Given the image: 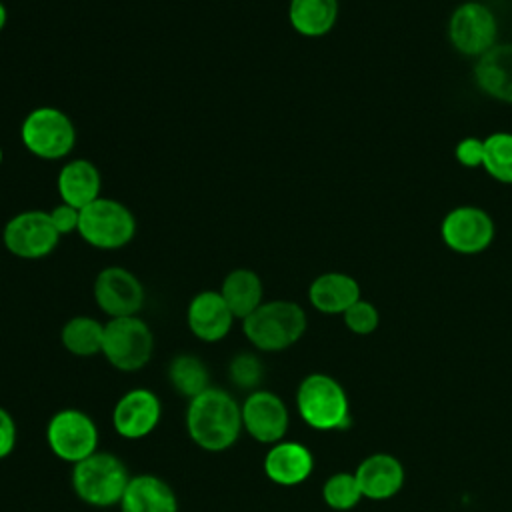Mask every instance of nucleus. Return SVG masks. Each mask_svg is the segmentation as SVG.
I'll use <instances>...</instances> for the list:
<instances>
[{
  "instance_id": "obj_1",
  "label": "nucleus",
  "mask_w": 512,
  "mask_h": 512,
  "mask_svg": "<svg viewBox=\"0 0 512 512\" xmlns=\"http://www.w3.org/2000/svg\"><path fill=\"white\" fill-rule=\"evenodd\" d=\"M186 432L206 452H224L236 444L242 428L240 404L222 388L210 386L188 400Z\"/></svg>"
},
{
  "instance_id": "obj_2",
  "label": "nucleus",
  "mask_w": 512,
  "mask_h": 512,
  "mask_svg": "<svg viewBox=\"0 0 512 512\" xmlns=\"http://www.w3.org/2000/svg\"><path fill=\"white\" fill-rule=\"evenodd\" d=\"M306 324V312L300 304L292 300H268L242 320V332L256 350L280 352L302 338Z\"/></svg>"
},
{
  "instance_id": "obj_3",
  "label": "nucleus",
  "mask_w": 512,
  "mask_h": 512,
  "mask_svg": "<svg viewBox=\"0 0 512 512\" xmlns=\"http://www.w3.org/2000/svg\"><path fill=\"white\" fill-rule=\"evenodd\" d=\"M74 494L94 508H110L120 504L130 482L124 462L110 452H94L88 458L72 464Z\"/></svg>"
},
{
  "instance_id": "obj_4",
  "label": "nucleus",
  "mask_w": 512,
  "mask_h": 512,
  "mask_svg": "<svg viewBox=\"0 0 512 512\" xmlns=\"http://www.w3.org/2000/svg\"><path fill=\"white\" fill-rule=\"evenodd\" d=\"M300 418L316 430H342L350 424L344 388L328 374L306 376L296 390Z\"/></svg>"
},
{
  "instance_id": "obj_5",
  "label": "nucleus",
  "mask_w": 512,
  "mask_h": 512,
  "mask_svg": "<svg viewBox=\"0 0 512 512\" xmlns=\"http://www.w3.org/2000/svg\"><path fill=\"white\" fill-rule=\"evenodd\" d=\"M80 238L98 250H120L136 236L132 210L116 198L100 196L80 210Z\"/></svg>"
},
{
  "instance_id": "obj_6",
  "label": "nucleus",
  "mask_w": 512,
  "mask_h": 512,
  "mask_svg": "<svg viewBox=\"0 0 512 512\" xmlns=\"http://www.w3.org/2000/svg\"><path fill=\"white\" fill-rule=\"evenodd\" d=\"M24 148L40 160L66 158L76 146V128L66 112L54 106H38L26 114L20 126Z\"/></svg>"
},
{
  "instance_id": "obj_7",
  "label": "nucleus",
  "mask_w": 512,
  "mask_h": 512,
  "mask_svg": "<svg viewBox=\"0 0 512 512\" xmlns=\"http://www.w3.org/2000/svg\"><path fill=\"white\" fill-rule=\"evenodd\" d=\"M102 354L116 370L138 372L154 354V334L140 316L110 318L104 324Z\"/></svg>"
},
{
  "instance_id": "obj_8",
  "label": "nucleus",
  "mask_w": 512,
  "mask_h": 512,
  "mask_svg": "<svg viewBox=\"0 0 512 512\" xmlns=\"http://www.w3.org/2000/svg\"><path fill=\"white\" fill-rule=\"evenodd\" d=\"M46 444L64 462L76 464L98 452V426L78 408H62L46 424Z\"/></svg>"
},
{
  "instance_id": "obj_9",
  "label": "nucleus",
  "mask_w": 512,
  "mask_h": 512,
  "mask_svg": "<svg viewBox=\"0 0 512 512\" xmlns=\"http://www.w3.org/2000/svg\"><path fill=\"white\" fill-rule=\"evenodd\" d=\"M448 40L458 54L480 58L498 44L496 14L476 0L458 4L448 18Z\"/></svg>"
},
{
  "instance_id": "obj_10",
  "label": "nucleus",
  "mask_w": 512,
  "mask_h": 512,
  "mask_svg": "<svg viewBox=\"0 0 512 512\" xmlns=\"http://www.w3.org/2000/svg\"><path fill=\"white\" fill-rule=\"evenodd\" d=\"M46 210H24L14 214L2 230L4 248L22 260H40L52 254L60 242Z\"/></svg>"
},
{
  "instance_id": "obj_11",
  "label": "nucleus",
  "mask_w": 512,
  "mask_h": 512,
  "mask_svg": "<svg viewBox=\"0 0 512 512\" xmlns=\"http://www.w3.org/2000/svg\"><path fill=\"white\" fill-rule=\"evenodd\" d=\"M496 236L492 216L478 206H456L442 218L440 238L456 254L474 256L490 248Z\"/></svg>"
},
{
  "instance_id": "obj_12",
  "label": "nucleus",
  "mask_w": 512,
  "mask_h": 512,
  "mask_svg": "<svg viewBox=\"0 0 512 512\" xmlns=\"http://www.w3.org/2000/svg\"><path fill=\"white\" fill-rule=\"evenodd\" d=\"M94 300L108 318L138 316L144 306V286L134 272L122 266H106L94 278Z\"/></svg>"
},
{
  "instance_id": "obj_13",
  "label": "nucleus",
  "mask_w": 512,
  "mask_h": 512,
  "mask_svg": "<svg viewBox=\"0 0 512 512\" xmlns=\"http://www.w3.org/2000/svg\"><path fill=\"white\" fill-rule=\"evenodd\" d=\"M242 428L260 444H276L288 430V408L270 390H254L240 404Z\"/></svg>"
},
{
  "instance_id": "obj_14",
  "label": "nucleus",
  "mask_w": 512,
  "mask_h": 512,
  "mask_svg": "<svg viewBox=\"0 0 512 512\" xmlns=\"http://www.w3.org/2000/svg\"><path fill=\"white\" fill-rule=\"evenodd\" d=\"M162 416L160 398L148 388H132L122 394L112 408V426L126 440L150 436Z\"/></svg>"
},
{
  "instance_id": "obj_15",
  "label": "nucleus",
  "mask_w": 512,
  "mask_h": 512,
  "mask_svg": "<svg viewBox=\"0 0 512 512\" xmlns=\"http://www.w3.org/2000/svg\"><path fill=\"white\" fill-rule=\"evenodd\" d=\"M234 320L236 318L220 290H202L194 294L186 308L188 328L202 342L224 340L230 334Z\"/></svg>"
},
{
  "instance_id": "obj_16",
  "label": "nucleus",
  "mask_w": 512,
  "mask_h": 512,
  "mask_svg": "<svg viewBox=\"0 0 512 512\" xmlns=\"http://www.w3.org/2000/svg\"><path fill=\"white\" fill-rule=\"evenodd\" d=\"M474 82L492 100L512 104V44L498 42L476 58Z\"/></svg>"
},
{
  "instance_id": "obj_17",
  "label": "nucleus",
  "mask_w": 512,
  "mask_h": 512,
  "mask_svg": "<svg viewBox=\"0 0 512 512\" xmlns=\"http://www.w3.org/2000/svg\"><path fill=\"white\" fill-rule=\"evenodd\" d=\"M314 468L310 450L300 442L280 440L264 456V474L278 486H296L304 482Z\"/></svg>"
},
{
  "instance_id": "obj_18",
  "label": "nucleus",
  "mask_w": 512,
  "mask_h": 512,
  "mask_svg": "<svg viewBox=\"0 0 512 512\" xmlns=\"http://www.w3.org/2000/svg\"><path fill=\"white\" fill-rule=\"evenodd\" d=\"M120 512H178L172 486L154 474L130 476L120 500Z\"/></svg>"
},
{
  "instance_id": "obj_19",
  "label": "nucleus",
  "mask_w": 512,
  "mask_h": 512,
  "mask_svg": "<svg viewBox=\"0 0 512 512\" xmlns=\"http://www.w3.org/2000/svg\"><path fill=\"white\" fill-rule=\"evenodd\" d=\"M56 188L62 202L82 210L102 196V176L90 160L74 158L60 168Z\"/></svg>"
},
{
  "instance_id": "obj_20",
  "label": "nucleus",
  "mask_w": 512,
  "mask_h": 512,
  "mask_svg": "<svg viewBox=\"0 0 512 512\" xmlns=\"http://www.w3.org/2000/svg\"><path fill=\"white\" fill-rule=\"evenodd\" d=\"M354 476L362 496L372 500H386L402 488L404 468L390 454H372L360 462Z\"/></svg>"
},
{
  "instance_id": "obj_21",
  "label": "nucleus",
  "mask_w": 512,
  "mask_h": 512,
  "mask_svg": "<svg viewBox=\"0 0 512 512\" xmlns=\"http://www.w3.org/2000/svg\"><path fill=\"white\" fill-rule=\"evenodd\" d=\"M310 304L322 314H344L360 300V284L344 272H324L308 288Z\"/></svg>"
},
{
  "instance_id": "obj_22",
  "label": "nucleus",
  "mask_w": 512,
  "mask_h": 512,
  "mask_svg": "<svg viewBox=\"0 0 512 512\" xmlns=\"http://www.w3.org/2000/svg\"><path fill=\"white\" fill-rule=\"evenodd\" d=\"M220 294L232 310L234 318L244 320L264 302V284L250 268H234L222 280Z\"/></svg>"
},
{
  "instance_id": "obj_23",
  "label": "nucleus",
  "mask_w": 512,
  "mask_h": 512,
  "mask_svg": "<svg viewBox=\"0 0 512 512\" xmlns=\"http://www.w3.org/2000/svg\"><path fill=\"white\" fill-rule=\"evenodd\" d=\"M338 12V0H290L288 22L300 36L320 38L334 28Z\"/></svg>"
},
{
  "instance_id": "obj_24",
  "label": "nucleus",
  "mask_w": 512,
  "mask_h": 512,
  "mask_svg": "<svg viewBox=\"0 0 512 512\" xmlns=\"http://www.w3.org/2000/svg\"><path fill=\"white\" fill-rule=\"evenodd\" d=\"M62 346L80 358L102 354L104 324L92 316H72L60 330Z\"/></svg>"
},
{
  "instance_id": "obj_25",
  "label": "nucleus",
  "mask_w": 512,
  "mask_h": 512,
  "mask_svg": "<svg viewBox=\"0 0 512 512\" xmlns=\"http://www.w3.org/2000/svg\"><path fill=\"white\" fill-rule=\"evenodd\" d=\"M168 380L172 388L188 400L210 388V372L194 354H176L168 364Z\"/></svg>"
},
{
  "instance_id": "obj_26",
  "label": "nucleus",
  "mask_w": 512,
  "mask_h": 512,
  "mask_svg": "<svg viewBox=\"0 0 512 512\" xmlns=\"http://www.w3.org/2000/svg\"><path fill=\"white\" fill-rule=\"evenodd\" d=\"M482 168L500 184H512V132H492L484 138Z\"/></svg>"
},
{
  "instance_id": "obj_27",
  "label": "nucleus",
  "mask_w": 512,
  "mask_h": 512,
  "mask_svg": "<svg viewBox=\"0 0 512 512\" xmlns=\"http://www.w3.org/2000/svg\"><path fill=\"white\" fill-rule=\"evenodd\" d=\"M322 496H324V502L330 508H334V510H350L362 498V490H360L358 480H356L354 474L338 472V474H332L324 482Z\"/></svg>"
},
{
  "instance_id": "obj_28",
  "label": "nucleus",
  "mask_w": 512,
  "mask_h": 512,
  "mask_svg": "<svg viewBox=\"0 0 512 512\" xmlns=\"http://www.w3.org/2000/svg\"><path fill=\"white\" fill-rule=\"evenodd\" d=\"M228 378L234 386L254 392L264 378V366L254 352H238L228 364Z\"/></svg>"
},
{
  "instance_id": "obj_29",
  "label": "nucleus",
  "mask_w": 512,
  "mask_h": 512,
  "mask_svg": "<svg viewBox=\"0 0 512 512\" xmlns=\"http://www.w3.org/2000/svg\"><path fill=\"white\" fill-rule=\"evenodd\" d=\"M342 316H344L346 328L352 330L354 334H360V336L372 334L378 328V322H380L376 306L368 300H362V298L358 302H354Z\"/></svg>"
},
{
  "instance_id": "obj_30",
  "label": "nucleus",
  "mask_w": 512,
  "mask_h": 512,
  "mask_svg": "<svg viewBox=\"0 0 512 512\" xmlns=\"http://www.w3.org/2000/svg\"><path fill=\"white\" fill-rule=\"evenodd\" d=\"M454 156L458 160L460 166L464 168H478L482 166V158H484V138H476V136H468L462 138L456 148H454Z\"/></svg>"
},
{
  "instance_id": "obj_31",
  "label": "nucleus",
  "mask_w": 512,
  "mask_h": 512,
  "mask_svg": "<svg viewBox=\"0 0 512 512\" xmlns=\"http://www.w3.org/2000/svg\"><path fill=\"white\" fill-rule=\"evenodd\" d=\"M48 214H50V220H52V224H54V228L58 230L60 236L78 232V224H80V210L78 208H74L66 202H60L52 210H48Z\"/></svg>"
},
{
  "instance_id": "obj_32",
  "label": "nucleus",
  "mask_w": 512,
  "mask_h": 512,
  "mask_svg": "<svg viewBox=\"0 0 512 512\" xmlns=\"http://www.w3.org/2000/svg\"><path fill=\"white\" fill-rule=\"evenodd\" d=\"M16 422L12 414L0 406V460L10 456L16 446Z\"/></svg>"
},
{
  "instance_id": "obj_33",
  "label": "nucleus",
  "mask_w": 512,
  "mask_h": 512,
  "mask_svg": "<svg viewBox=\"0 0 512 512\" xmlns=\"http://www.w3.org/2000/svg\"><path fill=\"white\" fill-rule=\"evenodd\" d=\"M6 22H8V10H6L4 2L0 0V30L6 26Z\"/></svg>"
},
{
  "instance_id": "obj_34",
  "label": "nucleus",
  "mask_w": 512,
  "mask_h": 512,
  "mask_svg": "<svg viewBox=\"0 0 512 512\" xmlns=\"http://www.w3.org/2000/svg\"><path fill=\"white\" fill-rule=\"evenodd\" d=\"M2 160H4V154H2V148H0V164H2Z\"/></svg>"
}]
</instances>
